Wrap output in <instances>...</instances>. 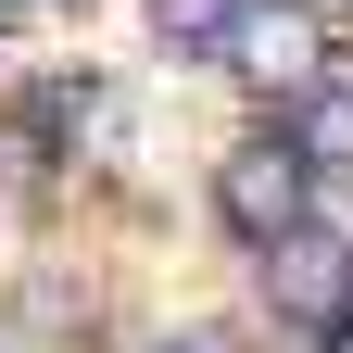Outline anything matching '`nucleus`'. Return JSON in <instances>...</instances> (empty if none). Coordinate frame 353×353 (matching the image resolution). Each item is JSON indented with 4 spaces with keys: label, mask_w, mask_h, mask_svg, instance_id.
Wrapping results in <instances>:
<instances>
[{
    "label": "nucleus",
    "mask_w": 353,
    "mask_h": 353,
    "mask_svg": "<svg viewBox=\"0 0 353 353\" xmlns=\"http://www.w3.org/2000/svg\"><path fill=\"white\" fill-rule=\"evenodd\" d=\"M214 51H228V76H252L265 101H290V88L328 63V13L316 0H240V26L214 38Z\"/></svg>",
    "instance_id": "f03ea898"
},
{
    "label": "nucleus",
    "mask_w": 353,
    "mask_h": 353,
    "mask_svg": "<svg viewBox=\"0 0 353 353\" xmlns=\"http://www.w3.org/2000/svg\"><path fill=\"white\" fill-rule=\"evenodd\" d=\"M316 353H353V316H341V328H316Z\"/></svg>",
    "instance_id": "0eeeda50"
},
{
    "label": "nucleus",
    "mask_w": 353,
    "mask_h": 353,
    "mask_svg": "<svg viewBox=\"0 0 353 353\" xmlns=\"http://www.w3.org/2000/svg\"><path fill=\"white\" fill-rule=\"evenodd\" d=\"M265 303H278L290 328H341V316H353V240H341V228L265 240Z\"/></svg>",
    "instance_id": "7ed1b4c3"
},
{
    "label": "nucleus",
    "mask_w": 353,
    "mask_h": 353,
    "mask_svg": "<svg viewBox=\"0 0 353 353\" xmlns=\"http://www.w3.org/2000/svg\"><path fill=\"white\" fill-rule=\"evenodd\" d=\"M152 13V38H176V51H214V38L240 26V0H139Z\"/></svg>",
    "instance_id": "423d86ee"
},
{
    "label": "nucleus",
    "mask_w": 353,
    "mask_h": 353,
    "mask_svg": "<svg viewBox=\"0 0 353 353\" xmlns=\"http://www.w3.org/2000/svg\"><path fill=\"white\" fill-rule=\"evenodd\" d=\"M214 228L228 240H290V228H316V164H303L278 126H240L228 152H214Z\"/></svg>",
    "instance_id": "f257e3e1"
},
{
    "label": "nucleus",
    "mask_w": 353,
    "mask_h": 353,
    "mask_svg": "<svg viewBox=\"0 0 353 353\" xmlns=\"http://www.w3.org/2000/svg\"><path fill=\"white\" fill-rule=\"evenodd\" d=\"M13 126H26V139H63V152H114V88L101 76H38L26 88V101H13Z\"/></svg>",
    "instance_id": "20e7f679"
},
{
    "label": "nucleus",
    "mask_w": 353,
    "mask_h": 353,
    "mask_svg": "<svg viewBox=\"0 0 353 353\" xmlns=\"http://www.w3.org/2000/svg\"><path fill=\"white\" fill-rule=\"evenodd\" d=\"M176 353H228V341H176Z\"/></svg>",
    "instance_id": "6e6552de"
},
{
    "label": "nucleus",
    "mask_w": 353,
    "mask_h": 353,
    "mask_svg": "<svg viewBox=\"0 0 353 353\" xmlns=\"http://www.w3.org/2000/svg\"><path fill=\"white\" fill-rule=\"evenodd\" d=\"M278 139L303 152V164H353V63L328 51L316 76L290 88V114H278Z\"/></svg>",
    "instance_id": "39448f33"
}]
</instances>
